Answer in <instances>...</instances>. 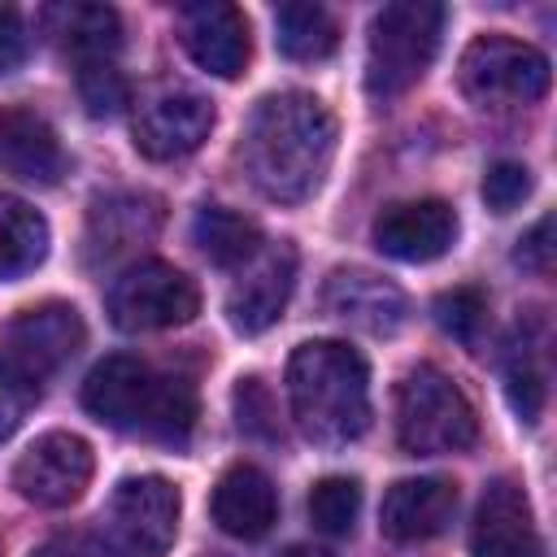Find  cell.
Masks as SVG:
<instances>
[{
  "instance_id": "cell-17",
  "label": "cell",
  "mask_w": 557,
  "mask_h": 557,
  "mask_svg": "<svg viewBox=\"0 0 557 557\" xmlns=\"http://www.w3.org/2000/svg\"><path fill=\"white\" fill-rule=\"evenodd\" d=\"M453 239H457V213L448 200L435 196L387 205L374 218V244L396 261H435L453 248Z\"/></svg>"
},
{
  "instance_id": "cell-14",
  "label": "cell",
  "mask_w": 557,
  "mask_h": 557,
  "mask_svg": "<svg viewBox=\"0 0 557 557\" xmlns=\"http://www.w3.org/2000/svg\"><path fill=\"white\" fill-rule=\"evenodd\" d=\"M470 557H544V540L522 483L492 479L470 522Z\"/></svg>"
},
{
  "instance_id": "cell-13",
  "label": "cell",
  "mask_w": 557,
  "mask_h": 557,
  "mask_svg": "<svg viewBox=\"0 0 557 557\" xmlns=\"http://www.w3.org/2000/svg\"><path fill=\"white\" fill-rule=\"evenodd\" d=\"M296 287V248L292 244H265L239 274V283L226 296V318L239 335H261L270 331Z\"/></svg>"
},
{
  "instance_id": "cell-27",
  "label": "cell",
  "mask_w": 557,
  "mask_h": 557,
  "mask_svg": "<svg viewBox=\"0 0 557 557\" xmlns=\"http://www.w3.org/2000/svg\"><path fill=\"white\" fill-rule=\"evenodd\" d=\"M435 322L444 335L470 344L479 339L483 322H487V296L483 287H453V292H440L435 296Z\"/></svg>"
},
{
  "instance_id": "cell-20",
  "label": "cell",
  "mask_w": 557,
  "mask_h": 557,
  "mask_svg": "<svg viewBox=\"0 0 557 557\" xmlns=\"http://www.w3.org/2000/svg\"><path fill=\"white\" fill-rule=\"evenodd\" d=\"M213 522L235 535V540H261L274 518H278V492L270 483L265 470L248 466V461H235L222 470V479L213 483Z\"/></svg>"
},
{
  "instance_id": "cell-18",
  "label": "cell",
  "mask_w": 557,
  "mask_h": 557,
  "mask_svg": "<svg viewBox=\"0 0 557 557\" xmlns=\"http://www.w3.org/2000/svg\"><path fill=\"white\" fill-rule=\"evenodd\" d=\"M453 513H457V483L440 474H422V479H400L387 487L379 527L396 544H422V540L444 535Z\"/></svg>"
},
{
  "instance_id": "cell-3",
  "label": "cell",
  "mask_w": 557,
  "mask_h": 557,
  "mask_svg": "<svg viewBox=\"0 0 557 557\" xmlns=\"http://www.w3.org/2000/svg\"><path fill=\"white\" fill-rule=\"evenodd\" d=\"M287 400L300 435L344 448L370 426V370L344 339H309L287 361Z\"/></svg>"
},
{
  "instance_id": "cell-23",
  "label": "cell",
  "mask_w": 557,
  "mask_h": 557,
  "mask_svg": "<svg viewBox=\"0 0 557 557\" xmlns=\"http://www.w3.org/2000/svg\"><path fill=\"white\" fill-rule=\"evenodd\" d=\"M48 257V222L26 200L0 191V278L30 274Z\"/></svg>"
},
{
  "instance_id": "cell-26",
  "label": "cell",
  "mask_w": 557,
  "mask_h": 557,
  "mask_svg": "<svg viewBox=\"0 0 557 557\" xmlns=\"http://www.w3.org/2000/svg\"><path fill=\"white\" fill-rule=\"evenodd\" d=\"M505 396H509L513 413H518L527 426L540 422L544 396H548V370L535 361V352H531L527 339L513 348V357H509V366H505Z\"/></svg>"
},
{
  "instance_id": "cell-31",
  "label": "cell",
  "mask_w": 557,
  "mask_h": 557,
  "mask_svg": "<svg viewBox=\"0 0 557 557\" xmlns=\"http://www.w3.org/2000/svg\"><path fill=\"white\" fill-rule=\"evenodd\" d=\"M39 392H44V387H35V383H26L22 374H13V370L0 366V444H4V440L22 426V418L35 409Z\"/></svg>"
},
{
  "instance_id": "cell-25",
  "label": "cell",
  "mask_w": 557,
  "mask_h": 557,
  "mask_svg": "<svg viewBox=\"0 0 557 557\" xmlns=\"http://www.w3.org/2000/svg\"><path fill=\"white\" fill-rule=\"evenodd\" d=\"M357 509H361V483L357 479L331 474V479H318L309 492V522L322 535H348L357 522Z\"/></svg>"
},
{
  "instance_id": "cell-7",
  "label": "cell",
  "mask_w": 557,
  "mask_h": 557,
  "mask_svg": "<svg viewBox=\"0 0 557 557\" xmlns=\"http://www.w3.org/2000/svg\"><path fill=\"white\" fill-rule=\"evenodd\" d=\"M178 487L161 474H131L100 509V544L113 557H165L178 535Z\"/></svg>"
},
{
  "instance_id": "cell-11",
  "label": "cell",
  "mask_w": 557,
  "mask_h": 557,
  "mask_svg": "<svg viewBox=\"0 0 557 557\" xmlns=\"http://www.w3.org/2000/svg\"><path fill=\"white\" fill-rule=\"evenodd\" d=\"M135 148L148 161H178L213 131V104L187 87H157L135 104Z\"/></svg>"
},
{
  "instance_id": "cell-28",
  "label": "cell",
  "mask_w": 557,
  "mask_h": 557,
  "mask_svg": "<svg viewBox=\"0 0 557 557\" xmlns=\"http://www.w3.org/2000/svg\"><path fill=\"white\" fill-rule=\"evenodd\" d=\"M78 100H83V109L91 117H113L131 100L122 70L113 61H87V65H78Z\"/></svg>"
},
{
  "instance_id": "cell-15",
  "label": "cell",
  "mask_w": 557,
  "mask_h": 557,
  "mask_svg": "<svg viewBox=\"0 0 557 557\" xmlns=\"http://www.w3.org/2000/svg\"><path fill=\"white\" fill-rule=\"evenodd\" d=\"M178 39L187 57L218 78H239L252 57L248 17L226 0H200L178 9Z\"/></svg>"
},
{
  "instance_id": "cell-30",
  "label": "cell",
  "mask_w": 557,
  "mask_h": 557,
  "mask_svg": "<svg viewBox=\"0 0 557 557\" xmlns=\"http://www.w3.org/2000/svg\"><path fill=\"white\" fill-rule=\"evenodd\" d=\"M527 196H531V170H527L522 161H496V165L483 174V200H487V209L509 213V209H518Z\"/></svg>"
},
{
  "instance_id": "cell-21",
  "label": "cell",
  "mask_w": 557,
  "mask_h": 557,
  "mask_svg": "<svg viewBox=\"0 0 557 557\" xmlns=\"http://www.w3.org/2000/svg\"><path fill=\"white\" fill-rule=\"evenodd\" d=\"M48 30L78 65L113 61V52L122 48V17L109 4H57L48 9Z\"/></svg>"
},
{
  "instance_id": "cell-6",
  "label": "cell",
  "mask_w": 557,
  "mask_h": 557,
  "mask_svg": "<svg viewBox=\"0 0 557 557\" xmlns=\"http://www.w3.org/2000/svg\"><path fill=\"white\" fill-rule=\"evenodd\" d=\"M548 57L509 35H479L457 61V87L479 109H518L535 104L548 91Z\"/></svg>"
},
{
  "instance_id": "cell-33",
  "label": "cell",
  "mask_w": 557,
  "mask_h": 557,
  "mask_svg": "<svg viewBox=\"0 0 557 557\" xmlns=\"http://www.w3.org/2000/svg\"><path fill=\"white\" fill-rule=\"evenodd\" d=\"M22 57H26V26H22L17 9L0 4V74L17 70Z\"/></svg>"
},
{
  "instance_id": "cell-9",
  "label": "cell",
  "mask_w": 557,
  "mask_h": 557,
  "mask_svg": "<svg viewBox=\"0 0 557 557\" xmlns=\"http://www.w3.org/2000/svg\"><path fill=\"white\" fill-rule=\"evenodd\" d=\"M200 309L196 283L170 261H135L109 287V318L117 331H165L191 322Z\"/></svg>"
},
{
  "instance_id": "cell-34",
  "label": "cell",
  "mask_w": 557,
  "mask_h": 557,
  "mask_svg": "<svg viewBox=\"0 0 557 557\" xmlns=\"http://www.w3.org/2000/svg\"><path fill=\"white\" fill-rule=\"evenodd\" d=\"M30 557H91V553H87L78 540H65V535H57V540H44V544H39Z\"/></svg>"
},
{
  "instance_id": "cell-36",
  "label": "cell",
  "mask_w": 557,
  "mask_h": 557,
  "mask_svg": "<svg viewBox=\"0 0 557 557\" xmlns=\"http://www.w3.org/2000/svg\"><path fill=\"white\" fill-rule=\"evenodd\" d=\"M205 557H213V553H205Z\"/></svg>"
},
{
  "instance_id": "cell-24",
  "label": "cell",
  "mask_w": 557,
  "mask_h": 557,
  "mask_svg": "<svg viewBox=\"0 0 557 557\" xmlns=\"http://www.w3.org/2000/svg\"><path fill=\"white\" fill-rule=\"evenodd\" d=\"M274 44L292 61H322L339 44L335 17L313 0H292L274 9Z\"/></svg>"
},
{
  "instance_id": "cell-2",
  "label": "cell",
  "mask_w": 557,
  "mask_h": 557,
  "mask_svg": "<svg viewBox=\"0 0 557 557\" xmlns=\"http://www.w3.org/2000/svg\"><path fill=\"white\" fill-rule=\"evenodd\" d=\"M83 409L126 435L183 448L196 431V387L178 374H161L131 352H113L83 379Z\"/></svg>"
},
{
  "instance_id": "cell-10",
  "label": "cell",
  "mask_w": 557,
  "mask_h": 557,
  "mask_svg": "<svg viewBox=\"0 0 557 557\" xmlns=\"http://www.w3.org/2000/svg\"><path fill=\"white\" fill-rule=\"evenodd\" d=\"M96 470V453L74 431H48L39 435L13 466V487L22 500L39 509H65L74 505Z\"/></svg>"
},
{
  "instance_id": "cell-32",
  "label": "cell",
  "mask_w": 557,
  "mask_h": 557,
  "mask_svg": "<svg viewBox=\"0 0 557 557\" xmlns=\"http://www.w3.org/2000/svg\"><path fill=\"white\" fill-rule=\"evenodd\" d=\"M513 261H518L522 270H535V274H548V270H553V218H540V222L518 239Z\"/></svg>"
},
{
  "instance_id": "cell-16",
  "label": "cell",
  "mask_w": 557,
  "mask_h": 557,
  "mask_svg": "<svg viewBox=\"0 0 557 557\" xmlns=\"http://www.w3.org/2000/svg\"><path fill=\"white\" fill-rule=\"evenodd\" d=\"M322 309L366 335H392V331H400L409 300L383 274L361 270V265H339L322 283Z\"/></svg>"
},
{
  "instance_id": "cell-29",
  "label": "cell",
  "mask_w": 557,
  "mask_h": 557,
  "mask_svg": "<svg viewBox=\"0 0 557 557\" xmlns=\"http://www.w3.org/2000/svg\"><path fill=\"white\" fill-rule=\"evenodd\" d=\"M235 422H239V431L244 435H252V440H278L283 431H278V405H274V396H270V387L257 379V374H248V379H239L235 383Z\"/></svg>"
},
{
  "instance_id": "cell-1",
  "label": "cell",
  "mask_w": 557,
  "mask_h": 557,
  "mask_svg": "<svg viewBox=\"0 0 557 557\" xmlns=\"http://www.w3.org/2000/svg\"><path fill=\"white\" fill-rule=\"evenodd\" d=\"M335 113L309 91L261 96L248 113L239 161L248 183L278 205L309 200L335 161Z\"/></svg>"
},
{
  "instance_id": "cell-8",
  "label": "cell",
  "mask_w": 557,
  "mask_h": 557,
  "mask_svg": "<svg viewBox=\"0 0 557 557\" xmlns=\"http://www.w3.org/2000/svg\"><path fill=\"white\" fill-rule=\"evenodd\" d=\"M87 339V326L74 305L65 300H44L22 309L17 318L4 322L0 331V366L22 374L26 383L44 387Z\"/></svg>"
},
{
  "instance_id": "cell-4",
  "label": "cell",
  "mask_w": 557,
  "mask_h": 557,
  "mask_svg": "<svg viewBox=\"0 0 557 557\" xmlns=\"http://www.w3.org/2000/svg\"><path fill=\"white\" fill-rule=\"evenodd\" d=\"M479 435L474 405L466 392L435 366H409L396 383V444L409 457L461 453Z\"/></svg>"
},
{
  "instance_id": "cell-19",
  "label": "cell",
  "mask_w": 557,
  "mask_h": 557,
  "mask_svg": "<svg viewBox=\"0 0 557 557\" xmlns=\"http://www.w3.org/2000/svg\"><path fill=\"white\" fill-rule=\"evenodd\" d=\"M0 170L22 183L52 187L65 174V148L39 113L22 104H4L0 109Z\"/></svg>"
},
{
  "instance_id": "cell-22",
  "label": "cell",
  "mask_w": 557,
  "mask_h": 557,
  "mask_svg": "<svg viewBox=\"0 0 557 557\" xmlns=\"http://www.w3.org/2000/svg\"><path fill=\"white\" fill-rule=\"evenodd\" d=\"M191 239L222 270L248 265L261 252V226L252 218L226 209V205H200L196 218H191Z\"/></svg>"
},
{
  "instance_id": "cell-5",
  "label": "cell",
  "mask_w": 557,
  "mask_h": 557,
  "mask_svg": "<svg viewBox=\"0 0 557 557\" xmlns=\"http://www.w3.org/2000/svg\"><path fill=\"white\" fill-rule=\"evenodd\" d=\"M444 30V4L431 0H400L383 4L370 22L366 39V87L370 96H400L409 91L435 61Z\"/></svg>"
},
{
  "instance_id": "cell-35",
  "label": "cell",
  "mask_w": 557,
  "mask_h": 557,
  "mask_svg": "<svg viewBox=\"0 0 557 557\" xmlns=\"http://www.w3.org/2000/svg\"><path fill=\"white\" fill-rule=\"evenodd\" d=\"M278 557H331V553H322V548H309V544H292V548H283Z\"/></svg>"
},
{
  "instance_id": "cell-12",
  "label": "cell",
  "mask_w": 557,
  "mask_h": 557,
  "mask_svg": "<svg viewBox=\"0 0 557 557\" xmlns=\"http://www.w3.org/2000/svg\"><path fill=\"white\" fill-rule=\"evenodd\" d=\"M161 200L152 191H135V187H117L91 200L87 209V231H83V257L87 265H109L126 252H135L139 244H148L161 231Z\"/></svg>"
}]
</instances>
